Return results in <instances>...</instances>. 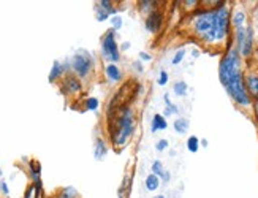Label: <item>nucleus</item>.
I'll return each mask as SVG.
<instances>
[{
  "label": "nucleus",
  "instance_id": "f257e3e1",
  "mask_svg": "<svg viewBox=\"0 0 258 198\" xmlns=\"http://www.w3.org/2000/svg\"><path fill=\"white\" fill-rule=\"evenodd\" d=\"M219 78L228 95L239 106H249L252 103V98L247 94L244 84V75L241 72V56L236 48L228 49V52L220 60Z\"/></svg>",
  "mask_w": 258,
  "mask_h": 198
},
{
  "label": "nucleus",
  "instance_id": "f03ea898",
  "mask_svg": "<svg viewBox=\"0 0 258 198\" xmlns=\"http://www.w3.org/2000/svg\"><path fill=\"white\" fill-rule=\"evenodd\" d=\"M135 134V114L130 106L119 109L117 117L111 124V143L116 149L124 148Z\"/></svg>",
  "mask_w": 258,
  "mask_h": 198
},
{
  "label": "nucleus",
  "instance_id": "7ed1b4c3",
  "mask_svg": "<svg viewBox=\"0 0 258 198\" xmlns=\"http://www.w3.org/2000/svg\"><path fill=\"white\" fill-rule=\"evenodd\" d=\"M192 30L205 43H217L216 35V8L203 10L192 16Z\"/></svg>",
  "mask_w": 258,
  "mask_h": 198
},
{
  "label": "nucleus",
  "instance_id": "20e7f679",
  "mask_svg": "<svg viewBox=\"0 0 258 198\" xmlns=\"http://www.w3.org/2000/svg\"><path fill=\"white\" fill-rule=\"evenodd\" d=\"M70 65L73 69V72L80 76V78H87L89 75H91V72L94 70V65H95V59L92 54H89L87 51H80L76 52L75 56L72 57L70 60Z\"/></svg>",
  "mask_w": 258,
  "mask_h": 198
},
{
  "label": "nucleus",
  "instance_id": "39448f33",
  "mask_svg": "<svg viewBox=\"0 0 258 198\" xmlns=\"http://www.w3.org/2000/svg\"><path fill=\"white\" fill-rule=\"evenodd\" d=\"M230 10L225 5V2H219L217 8H216V35H217V41H223L228 37L230 32Z\"/></svg>",
  "mask_w": 258,
  "mask_h": 198
},
{
  "label": "nucleus",
  "instance_id": "423d86ee",
  "mask_svg": "<svg viewBox=\"0 0 258 198\" xmlns=\"http://www.w3.org/2000/svg\"><path fill=\"white\" fill-rule=\"evenodd\" d=\"M102 54L106 60H109V63L120 60V52L116 41V32L113 29L106 30L105 35L102 37Z\"/></svg>",
  "mask_w": 258,
  "mask_h": 198
},
{
  "label": "nucleus",
  "instance_id": "0eeeda50",
  "mask_svg": "<svg viewBox=\"0 0 258 198\" xmlns=\"http://www.w3.org/2000/svg\"><path fill=\"white\" fill-rule=\"evenodd\" d=\"M236 49L239 56L249 57L253 49V30L252 27H239L236 29Z\"/></svg>",
  "mask_w": 258,
  "mask_h": 198
},
{
  "label": "nucleus",
  "instance_id": "6e6552de",
  "mask_svg": "<svg viewBox=\"0 0 258 198\" xmlns=\"http://www.w3.org/2000/svg\"><path fill=\"white\" fill-rule=\"evenodd\" d=\"M162 23H163V15L159 12V10H154L152 13L148 15L146 18V29L151 34H157L162 29Z\"/></svg>",
  "mask_w": 258,
  "mask_h": 198
},
{
  "label": "nucleus",
  "instance_id": "1a4fd4ad",
  "mask_svg": "<svg viewBox=\"0 0 258 198\" xmlns=\"http://www.w3.org/2000/svg\"><path fill=\"white\" fill-rule=\"evenodd\" d=\"M81 81L76 78V76H72L69 75L67 78L63 80V84H62V91L63 94H80L81 92Z\"/></svg>",
  "mask_w": 258,
  "mask_h": 198
},
{
  "label": "nucleus",
  "instance_id": "9d476101",
  "mask_svg": "<svg viewBox=\"0 0 258 198\" xmlns=\"http://www.w3.org/2000/svg\"><path fill=\"white\" fill-rule=\"evenodd\" d=\"M105 76L109 80V81H113V83H119L122 81V70L117 67L116 63H106V67H105Z\"/></svg>",
  "mask_w": 258,
  "mask_h": 198
},
{
  "label": "nucleus",
  "instance_id": "9b49d317",
  "mask_svg": "<svg viewBox=\"0 0 258 198\" xmlns=\"http://www.w3.org/2000/svg\"><path fill=\"white\" fill-rule=\"evenodd\" d=\"M244 84L245 89H247V94L255 98H258V75H249L244 78Z\"/></svg>",
  "mask_w": 258,
  "mask_h": 198
},
{
  "label": "nucleus",
  "instance_id": "f8f14e48",
  "mask_svg": "<svg viewBox=\"0 0 258 198\" xmlns=\"http://www.w3.org/2000/svg\"><path fill=\"white\" fill-rule=\"evenodd\" d=\"M108 154V145L105 143L103 138H97L95 140V146H94V157L97 160H103Z\"/></svg>",
  "mask_w": 258,
  "mask_h": 198
},
{
  "label": "nucleus",
  "instance_id": "ddd939ff",
  "mask_svg": "<svg viewBox=\"0 0 258 198\" xmlns=\"http://www.w3.org/2000/svg\"><path fill=\"white\" fill-rule=\"evenodd\" d=\"M70 67H69V63H65V67H63V65L59 62V60H55L54 63H52V69H51V73H49V81L51 83H55V81H57L59 78H60V76L63 75V72L65 70H69Z\"/></svg>",
  "mask_w": 258,
  "mask_h": 198
},
{
  "label": "nucleus",
  "instance_id": "4468645a",
  "mask_svg": "<svg viewBox=\"0 0 258 198\" xmlns=\"http://www.w3.org/2000/svg\"><path fill=\"white\" fill-rule=\"evenodd\" d=\"M29 168H30V176H32V179H33V184L41 189V178H40L41 167H40V163L35 162V160H32L30 165H29Z\"/></svg>",
  "mask_w": 258,
  "mask_h": 198
},
{
  "label": "nucleus",
  "instance_id": "2eb2a0df",
  "mask_svg": "<svg viewBox=\"0 0 258 198\" xmlns=\"http://www.w3.org/2000/svg\"><path fill=\"white\" fill-rule=\"evenodd\" d=\"M166 127H168V122H166L165 116H162V114H155V116L152 117V125H151L152 134H155V131H159V130H166Z\"/></svg>",
  "mask_w": 258,
  "mask_h": 198
},
{
  "label": "nucleus",
  "instance_id": "dca6fc26",
  "mask_svg": "<svg viewBox=\"0 0 258 198\" xmlns=\"http://www.w3.org/2000/svg\"><path fill=\"white\" fill-rule=\"evenodd\" d=\"M144 185H146V189H148L149 192H155L160 187V178H159V176H155V174L151 173L148 178H146Z\"/></svg>",
  "mask_w": 258,
  "mask_h": 198
},
{
  "label": "nucleus",
  "instance_id": "f3484780",
  "mask_svg": "<svg viewBox=\"0 0 258 198\" xmlns=\"http://www.w3.org/2000/svg\"><path fill=\"white\" fill-rule=\"evenodd\" d=\"M95 7L103 10L105 13H108L109 16H114L116 15V8L113 5V2H109V0H98V2H95Z\"/></svg>",
  "mask_w": 258,
  "mask_h": 198
},
{
  "label": "nucleus",
  "instance_id": "a211bd4d",
  "mask_svg": "<svg viewBox=\"0 0 258 198\" xmlns=\"http://www.w3.org/2000/svg\"><path fill=\"white\" fill-rule=\"evenodd\" d=\"M174 130L177 131V134H181V135H184L185 131L188 130V120L185 119V117H177L176 120H174Z\"/></svg>",
  "mask_w": 258,
  "mask_h": 198
},
{
  "label": "nucleus",
  "instance_id": "6ab92c4d",
  "mask_svg": "<svg viewBox=\"0 0 258 198\" xmlns=\"http://www.w3.org/2000/svg\"><path fill=\"white\" fill-rule=\"evenodd\" d=\"M230 21H231V24H233L234 27H236V29L242 27L244 21H245V15H244V12H236V13H234V15L230 18Z\"/></svg>",
  "mask_w": 258,
  "mask_h": 198
},
{
  "label": "nucleus",
  "instance_id": "aec40b11",
  "mask_svg": "<svg viewBox=\"0 0 258 198\" xmlns=\"http://www.w3.org/2000/svg\"><path fill=\"white\" fill-rule=\"evenodd\" d=\"M55 198H80V195H78L75 187H65Z\"/></svg>",
  "mask_w": 258,
  "mask_h": 198
},
{
  "label": "nucleus",
  "instance_id": "412c9836",
  "mask_svg": "<svg viewBox=\"0 0 258 198\" xmlns=\"http://www.w3.org/2000/svg\"><path fill=\"white\" fill-rule=\"evenodd\" d=\"M187 91H188V86L185 81H177L174 83V94L179 95V97H184L187 95Z\"/></svg>",
  "mask_w": 258,
  "mask_h": 198
},
{
  "label": "nucleus",
  "instance_id": "4be33fe9",
  "mask_svg": "<svg viewBox=\"0 0 258 198\" xmlns=\"http://www.w3.org/2000/svg\"><path fill=\"white\" fill-rule=\"evenodd\" d=\"M155 5H157V2H152V0H143V2H138V7L141 12H148V15L154 12Z\"/></svg>",
  "mask_w": 258,
  "mask_h": 198
},
{
  "label": "nucleus",
  "instance_id": "5701e85b",
  "mask_svg": "<svg viewBox=\"0 0 258 198\" xmlns=\"http://www.w3.org/2000/svg\"><path fill=\"white\" fill-rule=\"evenodd\" d=\"M86 109H89V111H97V109L100 108V102H98V98L97 97H89L86 98Z\"/></svg>",
  "mask_w": 258,
  "mask_h": 198
},
{
  "label": "nucleus",
  "instance_id": "b1692460",
  "mask_svg": "<svg viewBox=\"0 0 258 198\" xmlns=\"http://www.w3.org/2000/svg\"><path fill=\"white\" fill-rule=\"evenodd\" d=\"M187 149L192 152V154H195V152H198V149H200V140H198V137H190L188 140H187Z\"/></svg>",
  "mask_w": 258,
  "mask_h": 198
},
{
  "label": "nucleus",
  "instance_id": "393cba45",
  "mask_svg": "<svg viewBox=\"0 0 258 198\" xmlns=\"http://www.w3.org/2000/svg\"><path fill=\"white\" fill-rule=\"evenodd\" d=\"M165 103H166V109H165V116H171V114H176L177 113V106H174L170 100V95L165 94Z\"/></svg>",
  "mask_w": 258,
  "mask_h": 198
},
{
  "label": "nucleus",
  "instance_id": "a878e982",
  "mask_svg": "<svg viewBox=\"0 0 258 198\" xmlns=\"http://www.w3.org/2000/svg\"><path fill=\"white\" fill-rule=\"evenodd\" d=\"M40 187H37L35 184H30L29 187H27V192H26V195H24V198H38V195H40Z\"/></svg>",
  "mask_w": 258,
  "mask_h": 198
},
{
  "label": "nucleus",
  "instance_id": "bb28decb",
  "mask_svg": "<svg viewBox=\"0 0 258 198\" xmlns=\"http://www.w3.org/2000/svg\"><path fill=\"white\" fill-rule=\"evenodd\" d=\"M128 187H130V178L127 176V178L122 181L120 184V189H119V198H127V192H128Z\"/></svg>",
  "mask_w": 258,
  "mask_h": 198
},
{
  "label": "nucleus",
  "instance_id": "cd10ccee",
  "mask_svg": "<svg viewBox=\"0 0 258 198\" xmlns=\"http://www.w3.org/2000/svg\"><path fill=\"white\" fill-rule=\"evenodd\" d=\"M163 173H165V170H163V163H162L160 160H155V162L152 163V174H155V176H159V178H162Z\"/></svg>",
  "mask_w": 258,
  "mask_h": 198
},
{
  "label": "nucleus",
  "instance_id": "c85d7f7f",
  "mask_svg": "<svg viewBox=\"0 0 258 198\" xmlns=\"http://www.w3.org/2000/svg\"><path fill=\"white\" fill-rule=\"evenodd\" d=\"M109 24L113 26V30L116 32V30H120L122 29V24H124V21H122V16L114 15L113 18L109 19Z\"/></svg>",
  "mask_w": 258,
  "mask_h": 198
},
{
  "label": "nucleus",
  "instance_id": "c756f323",
  "mask_svg": "<svg viewBox=\"0 0 258 198\" xmlns=\"http://www.w3.org/2000/svg\"><path fill=\"white\" fill-rule=\"evenodd\" d=\"M95 18H97L98 23H103V21L109 19V15H108V13H105L103 10H100V8H97V7H95Z\"/></svg>",
  "mask_w": 258,
  "mask_h": 198
},
{
  "label": "nucleus",
  "instance_id": "7c9ffc66",
  "mask_svg": "<svg viewBox=\"0 0 258 198\" xmlns=\"http://www.w3.org/2000/svg\"><path fill=\"white\" fill-rule=\"evenodd\" d=\"M184 56H185V51H184V49H179V51H177V52L174 54V57H173L171 63H173V65H179V63L182 62Z\"/></svg>",
  "mask_w": 258,
  "mask_h": 198
},
{
  "label": "nucleus",
  "instance_id": "2f4dec72",
  "mask_svg": "<svg viewBox=\"0 0 258 198\" xmlns=\"http://www.w3.org/2000/svg\"><path fill=\"white\" fill-rule=\"evenodd\" d=\"M168 83V73L165 70L160 72V76H159V80H157V84L159 86H165Z\"/></svg>",
  "mask_w": 258,
  "mask_h": 198
},
{
  "label": "nucleus",
  "instance_id": "473e14b6",
  "mask_svg": "<svg viewBox=\"0 0 258 198\" xmlns=\"http://www.w3.org/2000/svg\"><path fill=\"white\" fill-rule=\"evenodd\" d=\"M166 148H168V141H166V140L157 141V145H155V149H157V151H160V152H162V151H165Z\"/></svg>",
  "mask_w": 258,
  "mask_h": 198
},
{
  "label": "nucleus",
  "instance_id": "72a5a7b5",
  "mask_svg": "<svg viewBox=\"0 0 258 198\" xmlns=\"http://www.w3.org/2000/svg\"><path fill=\"white\" fill-rule=\"evenodd\" d=\"M0 190L4 192V195H10V189H8V185H7V182L5 181H0Z\"/></svg>",
  "mask_w": 258,
  "mask_h": 198
},
{
  "label": "nucleus",
  "instance_id": "f704fd0d",
  "mask_svg": "<svg viewBox=\"0 0 258 198\" xmlns=\"http://www.w3.org/2000/svg\"><path fill=\"white\" fill-rule=\"evenodd\" d=\"M140 59H141V60H148V62H149V60H152V56H151L149 52H144V51H143V52H140Z\"/></svg>",
  "mask_w": 258,
  "mask_h": 198
},
{
  "label": "nucleus",
  "instance_id": "c9c22d12",
  "mask_svg": "<svg viewBox=\"0 0 258 198\" xmlns=\"http://www.w3.org/2000/svg\"><path fill=\"white\" fill-rule=\"evenodd\" d=\"M133 69H137V72L141 73V72H143V63H141L140 60H138V62H133Z\"/></svg>",
  "mask_w": 258,
  "mask_h": 198
},
{
  "label": "nucleus",
  "instance_id": "e433bc0d",
  "mask_svg": "<svg viewBox=\"0 0 258 198\" xmlns=\"http://www.w3.org/2000/svg\"><path fill=\"white\" fill-rule=\"evenodd\" d=\"M162 178H163V181H165V182H168V181H170V173H166V171H165Z\"/></svg>",
  "mask_w": 258,
  "mask_h": 198
},
{
  "label": "nucleus",
  "instance_id": "4c0bfd02",
  "mask_svg": "<svg viewBox=\"0 0 258 198\" xmlns=\"http://www.w3.org/2000/svg\"><path fill=\"white\" fill-rule=\"evenodd\" d=\"M130 48V43H122V51H127Z\"/></svg>",
  "mask_w": 258,
  "mask_h": 198
},
{
  "label": "nucleus",
  "instance_id": "58836bf2",
  "mask_svg": "<svg viewBox=\"0 0 258 198\" xmlns=\"http://www.w3.org/2000/svg\"><path fill=\"white\" fill-rule=\"evenodd\" d=\"M255 114H256V119H258V98H255Z\"/></svg>",
  "mask_w": 258,
  "mask_h": 198
},
{
  "label": "nucleus",
  "instance_id": "ea45409f",
  "mask_svg": "<svg viewBox=\"0 0 258 198\" xmlns=\"http://www.w3.org/2000/svg\"><path fill=\"white\" fill-rule=\"evenodd\" d=\"M154 198H165V195H157V196H154Z\"/></svg>",
  "mask_w": 258,
  "mask_h": 198
},
{
  "label": "nucleus",
  "instance_id": "a19ab883",
  "mask_svg": "<svg viewBox=\"0 0 258 198\" xmlns=\"http://www.w3.org/2000/svg\"><path fill=\"white\" fill-rule=\"evenodd\" d=\"M0 176H2V171H0Z\"/></svg>",
  "mask_w": 258,
  "mask_h": 198
}]
</instances>
